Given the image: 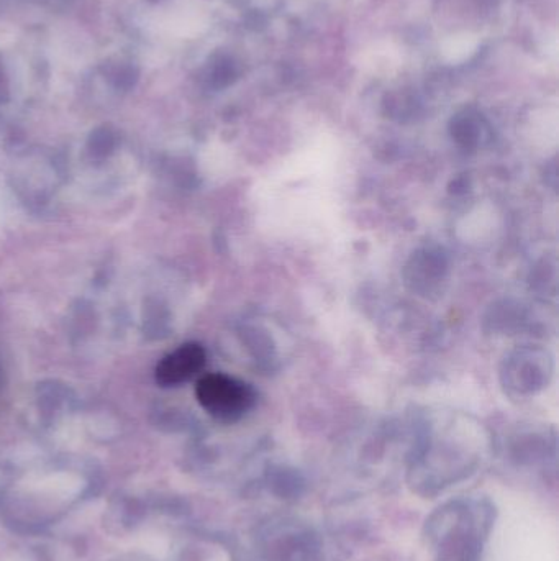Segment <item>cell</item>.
I'll list each match as a JSON object with an SVG mask.
<instances>
[{
	"mask_svg": "<svg viewBox=\"0 0 559 561\" xmlns=\"http://www.w3.org/2000/svg\"><path fill=\"white\" fill-rule=\"evenodd\" d=\"M496 507L489 499L446 502L427 520L425 539L433 561H479L494 525Z\"/></svg>",
	"mask_w": 559,
	"mask_h": 561,
	"instance_id": "obj_1",
	"label": "cell"
},
{
	"mask_svg": "<svg viewBox=\"0 0 559 561\" xmlns=\"http://www.w3.org/2000/svg\"><path fill=\"white\" fill-rule=\"evenodd\" d=\"M207 361L205 348L199 343H184L168 353L156 366V383L163 388H176L191 381L202 371Z\"/></svg>",
	"mask_w": 559,
	"mask_h": 561,
	"instance_id": "obj_4",
	"label": "cell"
},
{
	"mask_svg": "<svg viewBox=\"0 0 559 561\" xmlns=\"http://www.w3.org/2000/svg\"><path fill=\"white\" fill-rule=\"evenodd\" d=\"M256 548L263 561H320L322 543L309 525L297 520H271L260 529Z\"/></svg>",
	"mask_w": 559,
	"mask_h": 561,
	"instance_id": "obj_2",
	"label": "cell"
},
{
	"mask_svg": "<svg viewBox=\"0 0 559 561\" xmlns=\"http://www.w3.org/2000/svg\"><path fill=\"white\" fill-rule=\"evenodd\" d=\"M197 401L209 416L233 424L253 409L256 394L250 384L228 374H205L197 381Z\"/></svg>",
	"mask_w": 559,
	"mask_h": 561,
	"instance_id": "obj_3",
	"label": "cell"
}]
</instances>
